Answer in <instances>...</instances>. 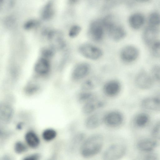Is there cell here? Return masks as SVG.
<instances>
[{
	"label": "cell",
	"instance_id": "obj_37",
	"mask_svg": "<svg viewBox=\"0 0 160 160\" xmlns=\"http://www.w3.org/2000/svg\"><path fill=\"white\" fill-rule=\"evenodd\" d=\"M78 0H69L70 2L72 3H74L77 2Z\"/></svg>",
	"mask_w": 160,
	"mask_h": 160
},
{
	"label": "cell",
	"instance_id": "obj_29",
	"mask_svg": "<svg viewBox=\"0 0 160 160\" xmlns=\"http://www.w3.org/2000/svg\"><path fill=\"white\" fill-rule=\"evenodd\" d=\"M153 138L155 140H160V120L153 127L152 132Z\"/></svg>",
	"mask_w": 160,
	"mask_h": 160
},
{
	"label": "cell",
	"instance_id": "obj_27",
	"mask_svg": "<svg viewBox=\"0 0 160 160\" xmlns=\"http://www.w3.org/2000/svg\"><path fill=\"white\" fill-rule=\"evenodd\" d=\"M95 84L93 81L90 79H87L82 83L81 88L82 91H90L93 89Z\"/></svg>",
	"mask_w": 160,
	"mask_h": 160
},
{
	"label": "cell",
	"instance_id": "obj_14",
	"mask_svg": "<svg viewBox=\"0 0 160 160\" xmlns=\"http://www.w3.org/2000/svg\"><path fill=\"white\" fill-rule=\"evenodd\" d=\"M141 104L144 108L147 110L160 112V96L146 98L142 101Z\"/></svg>",
	"mask_w": 160,
	"mask_h": 160
},
{
	"label": "cell",
	"instance_id": "obj_17",
	"mask_svg": "<svg viewBox=\"0 0 160 160\" xmlns=\"http://www.w3.org/2000/svg\"><path fill=\"white\" fill-rule=\"evenodd\" d=\"M50 65L46 59L41 58L38 59L35 64L34 69L35 71L40 74L47 73L49 71Z\"/></svg>",
	"mask_w": 160,
	"mask_h": 160
},
{
	"label": "cell",
	"instance_id": "obj_22",
	"mask_svg": "<svg viewBox=\"0 0 160 160\" xmlns=\"http://www.w3.org/2000/svg\"><path fill=\"white\" fill-rule=\"evenodd\" d=\"M97 96L94 93L90 91H82L78 96V102L82 103H84L94 98Z\"/></svg>",
	"mask_w": 160,
	"mask_h": 160
},
{
	"label": "cell",
	"instance_id": "obj_26",
	"mask_svg": "<svg viewBox=\"0 0 160 160\" xmlns=\"http://www.w3.org/2000/svg\"><path fill=\"white\" fill-rule=\"evenodd\" d=\"M85 135L83 132H79L75 134L73 137L72 142L75 146L78 145L82 143L85 139Z\"/></svg>",
	"mask_w": 160,
	"mask_h": 160
},
{
	"label": "cell",
	"instance_id": "obj_5",
	"mask_svg": "<svg viewBox=\"0 0 160 160\" xmlns=\"http://www.w3.org/2000/svg\"><path fill=\"white\" fill-rule=\"evenodd\" d=\"M105 31L102 20H97L92 22L90 25L88 34L92 40L99 42L103 39Z\"/></svg>",
	"mask_w": 160,
	"mask_h": 160
},
{
	"label": "cell",
	"instance_id": "obj_6",
	"mask_svg": "<svg viewBox=\"0 0 160 160\" xmlns=\"http://www.w3.org/2000/svg\"><path fill=\"white\" fill-rule=\"evenodd\" d=\"M140 55V51L136 46L132 45H127L121 50L120 57L125 63H132L137 60Z\"/></svg>",
	"mask_w": 160,
	"mask_h": 160
},
{
	"label": "cell",
	"instance_id": "obj_25",
	"mask_svg": "<svg viewBox=\"0 0 160 160\" xmlns=\"http://www.w3.org/2000/svg\"><path fill=\"white\" fill-rule=\"evenodd\" d=\"M56 135V132L52 129H46L42 133L43 138L47 141H50L53 140Z\"/></svg>",
	"mask_w": 160,
	"mask_h": 160
},
{
	"label": "cell",
	"instance_id": "obj_21",
	"mask_svg": "<svg viewBox=\"0 0 160 160\" xmlns=\"http://www.w3.org/2000/svg\"><path fill=\"white\" fill-rule=\"evenodd\" d=\"M54 13V6L52 2H48L43 8L42 16L45 20H48L52 18Z\"/></svg>",
	"mask_w": 160,
	"mask_h": 160
},
{
	"label": "cell",
	"instance_id": "obj_4",
	"mask_svg": "<svg viewBox=\"0 0 160 160\" xmlns=\"http://www.w3.org/2000/svg\"><path fill=\"white\" fill-rule=\"evenodd\" d=\"M78 50L82 56L93 60L100 59L103 54L102 51L100 48L90 43L82 44L79 46Z\"/></svg>",
	"mask_w": 160,
	"mask_h": 160
},
{
	"label": "cell",
	"instance_id": "obj_11",
	"mask_svg": "<svg viewBox=\"0 0 160 160\" xmlns=\"http://www.w3.org/2000/svg\"><path fill=\"white\" fill-rule=\"evenodd\" d=\"M105 104L104 101L97 97L83 104L82 112L84 114L89 115L97 110L103 107Z\"/></svg>",
	"mask_w": 160,
	"mask_h": 160
},
{
	"label": "cell",
	"instance_id": "obj_15",
	"mask_svg": "<svg viewBox=\"0 0 160 160\" xmlns=\"http://www.w3.org/2000/svg\"><path fill=\"white\" fill-rule=\"evenodd\" d=\"M155 139L145 138L141 140L137 143L138 149L141 152L147 153L153 152L158 146Z\"/></svg>",
	"mask_w": 160,
	"mask_h": 160
},
{
	"label": "cell",
	"instance_id": "obj_30",
	"mask_svg": "<svg viewBox=\"0 0 160 160\" xmlns=\"http://www.w3.org/2000/svg\"><path fill=\"white\" fill-rule=\"evenodd\" d=\"M15 0H0L1 9L7 10L13 7Z\"/></svg>",
	"mask_w": 160,
	"mask_h": 160
},
{
	"label": "cell",
	"instance_id": "obj_20",
	"mask_svg": "<svg viewBox=\"0 0 160 160\" xmlns=\"http://www.w3.org/2000/svg\"><path fill=\"white\" fill-rule=\"evenodd\" d=\"M12 107L7 104H2L0 108V117L2 120L7 122L11 119L13 115Z\"/></svg>",
	"mask_w": 160,
	"mask_h": 160
},
{
	"label": "cell",
	"instance_id": "obj_10",
	"mask_svg": "<svg viewBox=\"0 0 160 160\" xmlns=\"http://www.w3.org/2000/svg\"><path fill=\"white\" fill-rule=\"evenodd\" d=\"M123 120V115L121 112L114 111L106 113L104 123L109 127L116 128L120 126Z\"/></svg>",
	"mask_w": 160,
	"mask_h": 160
},
{
	"label": "cell",
	"instance_id": "obj_9",
	"mask_svg": "<svg viewBox=\"0 0 160 160\" xmlns=\"http://www.w3.org/2000/svg\"><path fill=\"white\" fill-rule=\"evenodd\" d=\"M106 113L104 112H99L89 115L85 121L84 125L86 128L89 130H93L99 127L104 123Z\"/></svg>",
	"mask_w": 160,
	"mask_h": 160
},
{
	"label": "cell",
	"instance_id": "obj_24",
	"mask_svg": "<svg viewBox=\"0 0 160 160\" xmlns=\"http://www.w3.org/2000/svg\"><path fill=\"white\" fill-rule=\"evenodd\" d=\"M150 47L152 56L156 58L160 59V39H158Z\"/></svg>",
	"mask_w": 160,
	"mask_h": 160
},
{
	"label": "cell",
	"instance_id": "obj_3",
	"mask_svg": "<svg viewBox=\"0 0 160 160\" xmlns=\"http://www.w3.org/2000/svg\"><path fill=\"white\" fill-rule=\"evenodd\" d=\"M127 151L126 146L124 144L117 143L112 144L104 152L102 158L104 160H117L122 158Z\"/></svg>",
	"mask_w": 160,
	"mask_h": 160
},
{
	"label": "cell",
	"instance_id": "obj_1",
	"mask_svg": "<svg viewBox=\"0 0 160 160\" xmlns=\"http://www.w3.org/2000/svg\"><path fill=\"white\" fill-rule=\"evenodd\" d=\"M103 144L104 138L101 134H93L85 139L82 142L80 147V153L84 158L92 157L101 152Z\"/></svg>",
	"mask_w": 160,
	"mask_h": 160
},
{
	"label": "cell",
	"instance_id": "obj_13",
	"mask_svg": "<svg viewBox=\"0 0 160 160\" xmlns=\"http://www.w3.org/2000/svg\"><path fill=\"white\" fill-rule=\"evenodd\" d=\"M121 84L116 80H112L106 82L103 85V91L107 96L113 97L117 95L121 91Z\"/></svg>",
	"mask_w": 160,
	"mask_h": 160
},
{
	"label": "cell",
	"instance_id": "obj_28",
	"mask_svg": "<svg viewBox=\"0 0 160 160\" xmlns=\"http://www.w3.org/2000/svg\"><path fill=\"white\" fill-rule=\"evenodd\" d=\"M151 74L154 80L160 82V65H155L152 67Z\"/></svg>",
	"mask_w": 160,
	"mask_h": 160
},
{
	"label": "cell",
	"instance_id": "obj_34",
	"mask_svg": "<svg viewBox=\"0 0 160 160\" xmlns=\"http://www.w3.org/2000/svg\"><path fill=\"white\" fill-rule=\"evenodd\" d=\"M39 158V156L38 154H35L28 156L24 158V160H36Z\"/></svg>",
	"mask_w": 160,
	"mask_h": 160
},
{
	"label": "cell",
	"instance_id": "obj_2",
	"mask_svg": "<svg viewBox=\"0 0 160 160\" xmlns=\"http://www.w3.org/2000/svg\"><path fill=\"white\" fill-rule=\"evenodd\" d=\"M115 20L112 16L108 15L102 19V23L110 37L114 41H119L125 38L126 32L124 28Z\"/></svg>",
	"mask_w": 160,
	"mask_h": 160
},
{
	"label": "cell",
	"instance_id": "obj_19",
	"mask_svg": "<svg viewBox=\"0 0 160 160\" xmlns=\"http://www.w3.org/2000/svg\"><path fill=\"white\" fill-rule=\"evenodd\" d=\"M25 138L27 144L32 148H37L40 144L38 137L33 131H29L27 132L25 135Z\"/></svg>",
	"mask_w": 160,
	"mask_h": 160
},
{
	"label": "cell",
	"instance_id": "obj_36",
	"mask_svg": "<svg viewBox=\"0 0 160 160\" xmlns=\"http://www.w3.org/2000/svg\"><path fill=\"white\" fill-rule=\"evenodd\" d=\"M136 1L140 2H148L150 0H135Z\"/></svg>",
	"mask_w": 160,
	"mask_h": 160
},
{
	"label": "cell",
	"instance_id": "obj_23",
	"mask_svg": "<svg viewBox=\"0 0 160 160\" xmlns=\"http://www.w3.org/2000/svg\"><path fill=\"white\" fill-rule=\"evenodd\" d=\"M148 22V25L158 27L160 25V14L157 12H154L149 15Z\"/></svg>",
	"mask_w": 160,
	"mask_h": 160
},
{
	"label": "cell",
	"instance_id": "obj_12",
	"mask_svg": "<svg viewBox=\"0 0 160 160\" xmlns=\"http://www.w3.org/2000/svg\"><path fill=\"white\" fill-rule=\"evenodd\" d=\"M90 66L87 63L82 62L77 64L72 71V77L74 81L80 80L86 77L89 73Z\"/></svg>",
	"mask_w": 160,
	"mask_h": 160
},
{
	"label": "cell",
	"instance_id": "obj_33",
	"mask_svg": "<svg viewBox=\"0 0 160 160\" xmlns=\"http://www.w3.org/2000/svg\"><path fill=\"white\" fill-rule=\"evenodd\" d=\"M147 154L144 157V159L146 160H155L158 159L157 154L152 152H147Z\"/></svg>",
	"mask_w": 160,
	"mask_h": 160
},
{
	"label": "cell",
	"instance_id": "obj_8",
	"mask_svg": "<svg viewBox=\"0 0 160 160\" xmlns=\"http://www.w3.org/2000/svg\"><path fill=\"white\" fill-rule=\"evenodd\" d=\"M160 33L158 27L148 25L143 31L142 40L145 44L150 46L158 39Z\"/></svg>",
	"mask_w": 160,
	"mask_h": 160
},
{
	"label": "cell",
	"instance_id": "obj_16",
	"mask_svg": "<svg viewBox=\"0 0 160 160\" xmlns=\"http://www.w3.org/2000/svg\"><path fill=\"white\" fill-rule=\"evenodd\" d=\"M128 21L131 28L134 30H138L141 28L144 25L145 18L142 14L136 12L129 16Z\"/></svg>",
	"mask_w": 160,
	"mask_h": 160
},
{
	"label": "cell",
	"instance_id": "obj_31",
	"mask_svg": "<svg viewBox=\"0 0 160 160\" xmlns=\"http://www.w3.org/2000/svg\"><path fill=\"white\" fill-rule=\"evenodd\" d=\"M81 30V27L78 25L72 26L70 29L69 36L72 38H74L78 36Z\"/></svg>",
	"mask_w": 160,
	"mask_h": 160
},
{
	"label": "cell",
	"instance_id": "obj_35",
	"mask_svg": "<svg viewBox=\"0 0 160 160\" xmlns=\"http://www.w3.org/2000/svg\"><path fill=\"white\" fill-rule=\"evenodd\" d=\"M36 21L34 20L28 21L25 24V27L27 29L32 28L36 24Z\"/></svg>",
	"mask_w": 160,
	"mask_h": 160
},
{
	"label": "cell",
	"instance_id": "obj_18",
	"mask_svg": "<svg viewBox=\"0 0 160 160\" xmlns=\"http://www.w3.org/2000/svg\"><path fill=\"white\" fill-rule=\"evenodd\" d=\"M150 120V117L148 114L145 112H141L136 116L134 120V122L137 127L143 128L148 124Z\"/></svg>",
	"mask_w": 160,
	"mask_h": 160
},
{
	"label": "cell",
	"instance_id": "obj_7",
	"mask_svg": "<svg viewBox=\"0 0 160 160\" xmlns=\"http://www.w3.org/2000/svg\"><path fill=\"white\" fill-rule=\"evenodd\" d=\"M154 80L151 74L144 70H142L137 74L134 81L138 88L142 90H146L152 88Z\"/></svg>",
	"mask_w": 160,
	"mask_h": 160
},
{
	"label": "cell",
	"instance_id": "obj_32",
	"mask_svg": "<svg viewBox=\"0 0 160 160\" xmlns=\"http://www.w3.org/2000/svg\"><path fill=\"white\" fill-rule=\"evenodd\" d=\"M15 152L18 154L22 153L27 150L26 146L22 142L18 141L16 142L14 145Z\"/></svg>",
	"mask_w": 160,
	"mask_h": 160
}]
</instances>
